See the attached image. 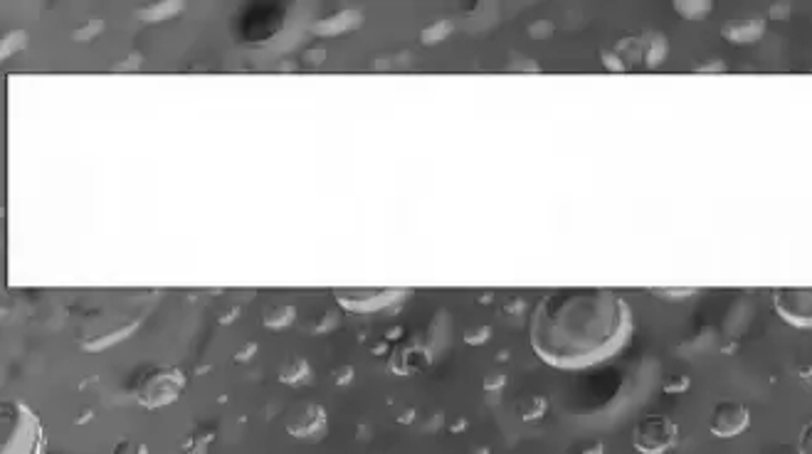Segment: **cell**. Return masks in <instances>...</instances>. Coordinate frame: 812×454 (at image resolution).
<instances>
[{
	"label": "cell",
	"instance_id": "ba28073f",
	"mask_svg": "<svg viewBox=\"0 0 812 454\" xmlns=\"http://www.w3.org/2000/svg\"><path fill=\"white\" fill-rule=\"evenodd\" d=\"M287 430L294 437H316L326 430V410L314 403H300L287 413Z\"/></svg>",
	"mask_w": 812,
	"mask_h": 454
},
{
	"label": "cell",
	"instance_id": "5b68a950",
	"mask_svg": "<svg viewBox=\"0 0 812 454\" xmlns=\"http://www.w3.org/2000/svg\"><path fill=\"white\" fill-rule=\"evenodd\" d=\"M773 306L785 324L812 329V286H781L773 294Z\"/></svg>",
	"mask_w": 812,
	"mask_h": 454
},
{
	"label": "cell",
	"instance_id": "9c48e42d",
	"mask_svg": "<svg viewBox=\"0 0 812 454\" xmlns=\"http://www.w3.org/2000/svg\"><path fill=\"white\" fill-rule=\"evenodd\" d=\"M306 371H309V365H306V361H304V359H292V361H290L287 365H284V369L280 371V379H282L284 383H296V381H302V379H304Z\"/></svg>",
	"mask_w": 812,
	"mask_h": 454
},
{
	"label": "cell",
	"instance_id": "277c9868",
	"mask_svg": "<svg viewBox=\"0 0 812 454\" xmlns=\"http://www.w3.org/2000/svg\"><path fill=\"white\" fill-rule=\"evenodd\" d=\"M679 427L667 415H642L632 427V445L642 454H664L677 445Z\"/></svg>",
	"mask_w": 812,
	"mask_h": 454
},
{
	"label": "cell",
	"instance_id": "3957f363",
	"mask_svg": "<svg viewBox=\"0 0 812 454\" xmlns=\"http://www.w3.org/2000/svg\"><path fill=\"white\" fill-rule=\"evenodd\" d=\"M183 391H185L183 371L171 369V365H161V369H153L141 379L136 387V401L146 410H156L173 405L183 395Z\"/></svg>",
	"mask_w": 812,
	"mask_h": 454
},
{
	"label": "cell",
	"instance_id": "5bb4252c",
	"mask_svg": "<svg viewBox=\"0 0 812 454\" xmlns=\"http://www.w3.org/2000/svg\"><path fill=\"white\" fill-rule=\"evenodd\" d=\"M654 294H664V296H689L694 294V290H652Z\"/></svg>",
	"mask_w": 812,
	"mask_h": 454
},
{
	"label": "cell",
	"instance_id": "8fae6325",
	"mask_svg": "<svg viewBox=\"0 0 812 454\" xmlns=\"http://www.w3.org/2000/svg\"><path fill=\"white\" fill-rule=\"evenodd\" d=\"M723 32H727V36L733 40H749L751 36H759L761 30H753L751 26H743V23H733V28H727Z\"/></svg>",
	"mask_w": 812,
	"mask_h": 454
},
{
	"label": "cell",
	"instance_id": "30bf717a",
	"mask_svg": "<svg viewBox=\"0 0 812 454\" xmlns=\"http://www.w3.org/2000/svg\"><path fill=\"white\" fill-rule=\"evenodd\" d=\"M112 454H149V447L144 445V442H136V440H122L116 442Z\"/></svg>",
	"mask_w": 812,
	"mask_h": 454
},
{
	"label": "cell",
	"instance_id": "7a4b0ae2",
	"mask_svg": "<svg viewBox=\"0 0 812 454\" xmlns=\"http://www.w3.org/2000/svg\"><path fill=\"white\" fill-rule=\"evenodd\" d=\"M3 454H45V430L26 403H3Z\"/></svg>",
	"mask_w": 812,
	"mask_h": 454
},
{
	"label": "cell",
	"instance_id": "6da1fadb",
	"mask_svg": "<svg viewBox=\"0 0 812 454\" xmlns=\"http://www.w3.org/2000/svg\"><path fill=\"white\" fill-rule=\"evenodd\" d=\"M632 309L608 286L548 292L534 309L529 341L546 365L580 371L608 361L632 336Z\"/></svg>",
	"mask_w": 812,
	"mask_h": 454
},
{
	"label": "cell",
	"instance_id": "7c38bea8",
	"mask_svg": "<svg viewBox=\"0 0 812 454\" xmlns=\"http://www.w3.org/2000/svg\"><path fill=\"white\" fill-rule=\"evenodd\" d=\"M798 452L800 454H812V420L803 427L798 437Z\"/></svg>",
	"mask_w": 812,
	"mask_h": 454
},
{
	"label": "cell",
	"instance_id": "52a82bcc",
	"mask_svg": "<svg viewBox=\"0 0 812 454\" xmlns=\"http://www.w3.org/2000/svg\"><path fill=\"white\" fill-rule=\"evenodd\" d=\"M749 423H751L749 407L739 401H721L714 405V410H711V415H709L711 435L721 437V440H731V437L741 435V432L749 427Z\"/></svg>",
	"mask_w": 812,
	"mask_h": 454
},
{
	"label": "cell",
	"instance_id": "4fadbf2b",
	"mask_svg": "<svg viewBox=\"0 0 812 454\" xmlns=\"http://www.w3.org/2000/svg\"><path fill=\"white\" fill-rule=\"evenodd\" d=\"M687 385H689V381L684 379V375H677V381H669V383L664 385V391H667V393H672V391H684Z\"/></svg>",
	"mask_w": 812,
	"mask_h": 454
},
{
	"label": "cell",
	"instance_id": "8992f818",
	"mask_svg": "<svg viewBox=\"0 0 812 454\" xmlns=\"http://www.w3.org/2000/svg\"><path fill=\"white\" fill-rule=\"evenodd\" d=\"M408 294V290H376V286H371V290H366V286H361V290H334L336 302L348 309V312L358 314L380 312V309L400 302Z\"/></svg>",
	"mask_w": 812,
	"mask_h": 454
}]
</instances>
